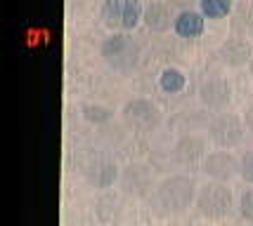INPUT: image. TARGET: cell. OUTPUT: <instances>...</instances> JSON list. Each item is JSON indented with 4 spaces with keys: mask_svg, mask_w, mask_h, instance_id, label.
<instances>
[{
    "mask_svg": "<svg viewBox=\"0 0 253 226\" xmlns=\"http://www.w3.org/2000/svg\"><path fill=\"white\" fill-rule=\"evenodd\" d=\"M199 186L189 174H170L156 184L154 205L161 215H182L197 203Z\"/></svg>",
    "mask_w": 253,
    "mask_h": 226,
    "instance_id": "6da1fadb",
    "label": "cell"
},
{
    "mask_svg": "<svg viewBox=\"0 0 253 226\" xmlns=\"http://www.w3.org/2000/svg\"><path fill=\"white\" fill-rule=\"evenodd\" d=\"M99 52H102V59L107 62V66L114 68L116 73H130L140 64L142 47L128 33H114L102 43Z\"/></svg>",
    "mask_w": 253,
    "mask_h": 226,
    "instance_id": "7a4b0ae2",
    "label": "cell"
},
{
    "mask_svg": "<svg viewBox=\"0 0 253 226\" xmlns=\"http://www.w3.org/2000/svg\"><path fill=\"white\" fill-rule=\"evenodd\" d=\"M144 5L140 0H104L99 7L102 24L114 33H130L142 24Z\"/></svg>",
    "mask_w": 253,
    "mask_h": 226,
    "instance_id": "3957f363",
    "label": "cell"
},
{
    "mask_svg": "<svg viewBox=\"0 0 253 226\" xmlns=\"http://www.w3.org/2000/svg\"><path fill=\"white\" fill-rule=\"evenodd\" d=\"M232 203L234 195L232 189H227V182H209L199 186L197 194V210L201 217L206 219H222L232 212Z\"/></svg>",
    "mask_w": 253,
    "mask_h": 226,
    "instance_id": "277c9868",
    "label": "cell"
},
{
    "mask_svg": "<svg viewBox=\"0 0 253 226\" xmlns=\"http://www.w3.org/2000/svg\"><path fill=\"white\" fill-rule=\"evenodd\" d=\"M121 118L123 123L128 125L135 132H154L161 120H164V113L161 108L156 106L152 99H130L126 101L121 108Z\"/></svg>",
    "mask_w": 253,
    "mask_h": 226,
    "instance_id": "5b68a950",
    "label": "cell"
},
{
    "mask_svg": "<svg viewBox=\"0 0 253 226\" xmlns=\"http://www.w3.org/2000/svg\"><path fill=\"white\" fill-rule=\"evenodd\" d=\"M209 139L218 146V149H237L244 141L246 134V123L244 118L234 116V113H220L209 123Z\"/></svg>",
    "mask_w": 253,
    "mask_h": 226,
    "instance_id": "8992f818",
    "label": "cell"
},
{
    "mask_svg": "<svg viewBox=\"0 0 253 226\" xmlns=\"http://www.w3.org/2000/svg\"><path fill=\"white\" fill-rule=\"evenodd\" d=\"M119 184H121L123 194L135 195V198H144V195H149L156 189L154 174L142 162H132L128 167H123L121 177H119Z\"/></svg>",
    "mask_w": 253,
    "mask_h": 226,
    "instance_id": "52a82bcc",
    "label": "cell"
},
{
    "mask_svg": "<svg viewBox=\"0 0 253 226\" xmlns=\"http://www.w3.org/2000/svg\"><path fill=\"white\" fill-rule=\"evenodd\" d=\"M201 170H204L206 177L215 179V182H230L239 174V161L230 153V149H220L204 158Z\"/></svg>",
    "mask_w": 253,
    "mask_h": 226,
    "instance_id": "ba28073f",
    "label": "cell"
},
{
    "mask_svg": "<svg viewBox=\"0 0 253 226\" xmlns=\"http://www.w3.org/2000/svg\"><path fill=\"white\" fill-rule=\"evenodd\" d=\"M218 57L225 66L230 68H242V66L251 64L253 59V45L251 40H246V35H230L227 40H222L218 47Z\"/></svg>",
    "mask_w": 253,
    "mask_h": 226,
    "instance_id": "9c48e42d",
    "label": "cell"
},
{
    "mask_svg": "<svg viewBox=\"0 0 253 226\" xmlns=\"http://www.w3.org/2000/svg\"><path fill=\"white\" fill-rule=\"evenodd\" d=\"M199 101L209 111H225L232 101V87L225 78H209L199 85Z\"/></svg>",
    "mask_w": 253,
    "mask_h": 226,
    "instance_id": "30bf717a",
    "label": "cell"
},
{
    "mask_svg": "<svg viewBox=\"0 0 253 226\" xmlns=\"http://www.w3.org/2000/svg\"><path fill=\"white\" fill-rule=\"evenodd\" d=\"M175 7H170L166 0H152L149 5H144L142 24L149 33H166L175 26Z\"/></svg>",
    "mask_w": 253,
    "mask_h": 226,
    "instance_id": "8fae6325",
    "label": "cell"
},
{
    "mask_svg": "<svg viewBox=\"0 0 253 226\" xmlns=\"http://www.w3.org/2000/svg\"><path fill=\"white\" fill-rule=\"evenodd\" d=\"M173 158L180 165H194L206 158V139L194 132H185L173 146Z\"/></svg>",
    "mask_w": 253,
    "mask_h": 226,
    "instance_id": "7c38bea8",
    "label": "cell"
},
{
    "mask_svg": "<svg viewBox=\"0 0 253 226\" xmlns=\"http://www.w3.org/2000/svg\"><path fill=\"white\" fill-rule=\"evenodd\" d=\"M119 177L121 172H119L116 162L109 158H95L85 165V179L95 189H109L114 186V182H119Z\"/></svg>",
    "mask_w": 253,
    "mask_h": 226,
    "instance_id": "4fadbf2b",
    "label": "cell"
},
{
    "mask_svg": "<svg viewBox=\"0 0 253 226\" xmlns=\"http://www.w3.org/2000/svg\"><path fill=\"white\" fill-rule=\"evenodd\" d=\"M173 29H175V33L180 38L194 40V38H199V35L204 33V29H206V17L197 10H182V12H177L175 26H173Z\"/></svg>",
    "mask_w": 253,
    "mask_h": 226,
    "instance_id": "5bb4252c",
    "label": "cell"
},
{
    "mask_svg": "<svg viewBox=\"0 0 253 226\" xmlns=\"http://www.w3.org/2000/svg\"><path fill=\"white\" fill-rule=\"evenodd\" d=\"M230 26L232 33L237 35H249L253 33V2H237L230 14Z\"/></svg>",
    "mask_w": 253,
    "mask_h": 226,
    "instance_id": "9a60e30c",
    "label": "cell"
},
{
    "mask_svg": "<svg viewBox=\"0 0 253 226\" xmlns=\"http://www.w3.org/2000/svg\"><path fill=\"white\" fill-rule=\"evenodd\" d=\"M234 10L232 0H199V12L206 19H225Z\"/></svg>",
    "mask_w": 253,
    "mask_h": 226,
    "instance_id": "2e32d148",
    "label": "cell"
},
{
    "mask_svg": "<svg viewBox=\"0 0 253 226\" xmlns=\"http://www.w3.org/2000/svg\"><path fill=\"white\" fill-rule=\"evenodd\" d=\"M185 83H187V78L182 71H177V68H164L161 75H159V85L164 92H170V95H175V92H182L185 90Z\"/></svg>",
    "mask_w": 253,
    "mask_h": 226,
    "instance_id": "e0dca14e",
    "label": "cell"
},
{
    "mask_svg": "<svg viewBox=\"0 0 253 226\" xmlns=\"http://www.w3.org/2000/svg\"><path fill=\"white\" fill-rule=\"evenodd\" d=\"M83 116H85V120L99 125V123H107L111 118V111L104 106H83Z\"/></svg>",
    "mask_w": 253,
    "mask_h": 226,
    "instance_id": "ac0fdd59",
    "label": "cell"
},
{
    "mask_svg": "<svg viewBox=\"0 0 253 226\" xmlns=\"http://www.w3.org/2000/svg\"><path fill=\"white\" fill-rule=\"evenodd\" d=\"M239 177L246 184H253V151H246L239 161Z\"/></svg>",
    "mask_w": 253,
    "mask_h": 226,
    "instance_id": "d6986e66",
    "label": "cell"
},
{
    "mask_svg": "<svg viewBox=\"0 0 253 226\" xmlns=\"http://www.w3.org/2000/svg\"><path fill=\"white\" fill-rule=\"evenodd\" d=\"M239 215L246 222H253V189H246L239 198Z\"/></svg>",
    "mask_w": 253,
    "mask_h": 226,
    "instance_id": "ffe728a7",
    "label": "cell"
},
{
    "mask_svg": "<svg viewBox=\"0 0 253 226\" xmlns=\"http://www.w3.org/2000/svg\"><path fill=\"white\" fill-rule=\"evenodd\" d=\"M170 7H175V10H194V5H199V0H166Z\"/></svg>",
    "mask_w": 253,
    "mask_h": 226,
    "instance_id": "44dd1931",
    "label": "cell"
},
{
    "mask_svg": "<svg viewBox=\"0 0 253 226\" xmlns=\"http://www.w3.org/2000/svg\"><path fill=\"white\" fill-rule=\"evenodd\" d=\"M244 123H246V129L253 134V104H249L244 111Z\"/></svg>",
    "mask_w": 253,
    "mask_h": 226,
    "instance_id": "7402d4cb",
    "label": "cell"
},
{
    "mask_svg": "<svg viewBox=\"0 0 253 226\" xmlns=\"http://www.w3.org/2000/svg\"><path fill=\"white\" fill-rule=\"evenodd\" d=\"M249 73H251V78H253V59H251V64H249Z\"/></svg>",
    "mask_w": 253,
    "mask_h": 226,
    "instance_id": "603a6c76",
    "label": "cell"
}]
</instances>
